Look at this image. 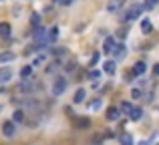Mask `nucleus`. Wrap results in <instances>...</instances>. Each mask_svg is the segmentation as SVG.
Here are the masks:
<instances>
[{"label": "nucleus", "mask_w": 159, "mask_h": 145, "mask_svg": "<svg viewBox=\"0 0 159 145\" xmlns=\"http://www.w3.org/2000/svg\"><path fill=\"white\" fill-rule=\"evenodd\" d=\"M0 109H2V107H0Z\"/></svg>", "instance_id": "nucleus-35"}, {"label": "nucleus", "mask_w": 159, "mask_h": 145, "mask_svg": "<svg viewBox=\"0 0 159 145\" xmlns=\"http://www.w3.org/2000/svg\"><path fill=\"white\" fill-rule=\"evenodd\" d=\"M119 107H115V105H111V107H109V109H107V115H105V117H107V121H117V119H119L121 117V113H119Z\"/></svg>", "instance_id": "nucleus-7"}, {"label": "nucleus", "mask_w": 159, "mask_h": 145, "mask_svg": "<svg viewBox=\"0 0 159 145\" xmlns=\"http://www.w3.org/2000/svg\"><path fill=\"white\" fill-rule=\"evenodd\" d=\"M52 55L57 57V59H61V57L66 55V51H65V48H61V47H57V48H52Z\"/></svg>", "instance_id": "nucleus-23"}, {"label": "nucleus", "mask_w": 159, "mask_h": 145, "mask_svg": "<svg viewBox=\"0 0 159 145\" xmlns=\"http://www.w3.org/2000/svg\"><path fill=\"white\" fill-rule=\"evenodd\" d=\"M44 59H47V57L44 55H40V57H36L34 61H32V67H34V65H40V63H44Z\"/></svg>", "instance_id": "nucleus-27"}, {"label": "nucleus", "mask_w": 159, "mask_h": 145, "mask_svg": "<svg viewBox=\"0 0 159 145\" xmlns=\"http://www.w3.org/2000/svg\"><path fill=\"white\" fill-rule=\"evenodd\" d=\"M10 24L8 22H0V36H2V39H8V36H10Z\"/></svg>", "instance_id": "nucleus-14"}, {"label": "nucleus", "mask_w": 159, "mask_h": 145, "mask_svg": "<svg viewBox=\"0 0 159 145\" xmlns=\"http://www.w3.org/2000/svg\"><path fill=\"white\" fill-rule=\"evenodd\" d=\"M58 39V26H52L51 30L47 32V44H51V43H54V40Z\"/></svg>", "instance_id": "nucleus-12"}, {"label": "nucleus", "mask_w": 159, "mask_h": 145, "mask_svg": "<svg viewBox=\"0 0 159 145\" xmlns=\"http://www.w3.org/2000/svg\"><path fill=\"white\" fill-rule=\"evenodd\" d=\"M14 133H16L14 121H4V123H2V135H4V137H12Z\"/></svg>", "instance_id": "nucleus-5"}, {"label": "nucleus", "mask_w": 159, "mask_h": 145, "mask_svg": "<svg viewBox=\"0 0 159 145\" xmlns=\"http://www.w3.org/2000/svg\"><path fill=\"white\" fill-rule=\"evenodd\" d=\"M97 61H99V52H95V55L91 57V65L95 67V65H97Z\"/></svg>", "instance_id": "nucleus-32"}, {"label": "nucleus", "mask_w": 159, "mask_h": 145, "mask_svg": "<svg viewBox=\"0 0 159 145\" xmlns=\"http://www.w3.org/2000/svg\"><path fill=\"white\" fill-rule=\"evenodd\" d=\"M153 73H155V75H159V65H157L155 69H153Z\"/></svg>", "instance_id": "nucleus-34"}, {"label": "nucleus", "mask_w": 159, "mask_h": 145, "mask_svg": "<svg viewBox=\"0 0 159 145\" xmlns=\"http://www.w3.org/2000/svg\"><path fill=\"white\" fill-rule=\"evenodd\" d=\"M141 115H143V109H141V107H133V109L129 111V119H131V121H139Z\"/></svg>", "instance_id": "nucleus-11"}, {"label": "nucleus", "mask_w": 159, "mask_h": 145, "mask_svg": "<svg viewBox=\"0 0 159 145\" xmlns=\"http://www.w3.org/2000/svg\"><path fill=\"white\" fill-rule=\"evenodd\" d=\"M12 121H14V123H16V121H18V123L24 121V111H20V109L14 111V115H12Z\"/></svg>", "instance_id": "nucleus-19"}, {"label": "nucleus", "mask_w": 159, "mask_h": 145, "mask_svg": "<svg viewBox=\"0 0 159 145\" xmlns=\"http://www.w3.org/2000/svg\"><path fill=\"white\" fill-rule=\"evenodd\" d=\"M119 143H121V145H135V139H133L129 133H123V135L119 137Z\"/></svg>", "instance_id": "nucleus-15"}, {"label": "nucleus", "mask_w": 159, "mask_h": 145, "mask_svg": "<svg viewBox=\"0 0 159 145\" xmlns=\"http://www.w3.org/2000/svg\"><path fill=\"white\" fill-rule=\"evenodd\" d=\"M145 71H147V65H145L143 61H139V63L133 65V71H131V73H133V77H141Z\"/></svg>", "instance_id": "nucleus-10"}, {"label": "nucleus", "mask_w": 159, "mask_h": 145, "mask_svg": "<svg viewBox=\"0 0 159 145\" xmlns=\"http://www.w3.org/2000/svg\"><path fill=\"white\" fill-rule=\"evenodd\" d=\"M119 6H121V0H117V2H111V4H109V10L113 12V10H117Z\"/></svg>", "instance_id": "nucleus-28"}, {"label": "nucleus", "mask_w": 159, "mask_h": 145, "mask_svg": "<svg viewBox=\"0 0 159 145\" xmlns=\"http://www.w3.org/2000/svg\"><path fill=\"white\" fill-rule=\"evenodd\" d=\"M131 99H141V91L139 89H133L131 91Z\"/></svg>", "instance_id": "nucleus-29"}, {"label": "nucleus", "mask_w": 159, "mask_h": 145, "mask_svg": "<svg viewBox=\"0 0 159 145\" xmlns=\"http://www.w3.org/2000/svg\"><path fill=\"white\" fill-rule=\"evenodd\" d=\"M141 28H143V32H151V28H153L151 20H147V18H145L143 22H141Z\"/></svg>", "instance_id": "nucleus-21"}, {"label": "nucleus", "mask_w": 159, "mask_h": 145, "mask_svg": "<svg viewBox=\"0 0 159 145\" xmlns=\"http://www.w3.org/2000/svg\"><path fill=\"white\" fill-rule=\"evenodd\" d=\"M30 24H32V26H40V14L34 12V14L30 16Z\"/></svg>", "instance_id": "nucleus-24"}, {"label": "nucleus", "mask_w": 159, "mask_h": 145, "mask_svg": "<svg viewBox=\"0 0 159 145\" xmlns=\"http://www.w3.org/2000/svg\"><path fill=\"white\" fill-rule=\"evenodd\" d=\"M32 75V65H26V67H22V71H20V77L22 79H28Z\"/></svg>", "instance_id": "nucleus-17"}, {"label": "nucleus", "mask_w": 159, "mask_h": 145, "mask_svg": "<svg viewBox=\"0 0 159 145\" xmlns=\"http://www.w3.org/2000/svg\"><path fill=\"white\" fill-rule=\"evenodd\" d=\"M157 4H159V0H145L143 8H145V10H151V8H155Z\"/></svg>", "instance_id": "nucleus-20"}, {"label": "nucleus", "mask_w": 159, "mask_h": 145, "mask_svg": "<svg viewBox=\"0 0 159 145\" xmlns=\"http://www.w3.org/2000/svg\"><path fill=\"white\" fill-rule=\"evenodd\" d=\"M113 48H115V36H107L105 43H103V52H105V55H111Z\"/></svg>", "instance_id": "nucleus-9"}, {"label": "nucleus", "mask_w": 159, "mask_h": 145, "mask_svg": "<svg viewBox=\"0 0 159 145\" xmlns=\"http://www.w3.org/2000/svg\"><path fill=\"white\" fill-rule=\"evenodd\" d=\"M73 125L77 127V129H89V127H91V119L89 117H75Z\"/></svg>", "instance_id": "nucleus-6"}, {"label": "nucleus", "mask_w": 159, "mask_h": 145, "mask_svg": "<svg viewBox=\"0 0 159 145\" xmlns=\"http://www.w3.org/2000/svg\"><path fill=\"white\" fill-rule=\"evenodd\" d=\"M57 2H58V4H62V6H70L75 0H57Z\"/></svg>", "instance_id": "nucleus-31"}, {"label": "nucleus", "mask_w": 159, "mask_h": 145, "mask_svg": "<svg viewBox=\"0 0 159 145\" xmlns=\"http://www.w3.org/2000/svg\"><path fill=\"white\" fill-rule=\"evenodd\" d=\"M119 109L123 111V113H127V115H129V111L133 109V105H131L129 101H123V103H121V107H119Z\"/></svg>", "instance_id": "nucleus-22"}, {"label": "nucleus", "mask_w": 159, "mask_h": 145, "mask_svg": "<svg viewBox=\"0 0 159 145\" xmlns=\"http://www.w3.org/2000/svg\"><path fill=\"white\" fill-rule=\"evenodd\" d=\"M89 79H101V71H95L93 69V71L89 73Z\"/></svg>", "instance_id": "nucleus-26"}, {"label": "nucleus", "mask_w": 159, "mask_h": 145, "mask_svg": "<svg viewBox=\"0 0 159 145\" xmlns=\"http://www.w3.org/2000/svg\"><path fill=\"white\" fill-rule=\"evenodd\" d=\"M36 87H40V85L34 83V79H24V81L18 85V91H20V93H32Z\"/></svg>", "instance_id": "nucleus-2"}, {"label": "nucleus", "mask_w": 159, "mask_h": 145, "mask_svg": "<svg viewBox=\"0 0 159 145\" xmlns=\"http://www.w3.org/2000/svg\"><path fill=\"white\" fill-rule=\"evenodd\" d=\"M117 36H119V39H125V36H127V30H123V28H121V30L117 32Z\"/></svg>", "instance_id": "nucleus-33"}, {"label": "nucleus", "mask_w": 159, "mask_h": 145, "mask_svg": "<svg viewBox=\"0 0 159 145\" xmlns=\"http://www.w3.org/2000/svg\"><path fill=\"white\" fill-rule=\"evenodd\" d=\"M85 97H87V91H85V89H79L77 93H75L73 101H75V103H83V101H85Z\"/></svg>", "instance_id": "nucleus-16"}, {"label": "nucleus", "mask_w": 159, "mask_h": 145, "mask_svg": "<svg viewBox=\"0 0 159 145\" xmlns=\"http://www.w3.org/2000/svg\"><path fill=\"white\" fill-rule=\"evenodd\" d=\"M143 10H145V8L141 6V4H133V6L129 8L127 12H125V16H123V18L127 20V22H131V20H137V18L141 16V12H143Z\"/></svg>", "instance_id": "nucleus-1"}, {"label": "nucleus", "mask_w": 159, "mask_h": 145, "mask_svg": "<svg viewBox=\"0 0 159 145\" xmlns=\"http://www.w3.org/2000/svg\"><path fill=\"white\" fill-rule=\"evenodd\" d=\"M65 69H66V73H73V71H75V69H77V63H75V61H70V63H69V65H66V67H65Z\"/></svg>", "instance_id": "nucleus-25"}, {"label": "nucleus", "mask_w": 159, "mask_h": 145, "mask_svg": "<svg viewBox=\"0 0 159 145\" xmlns=\"http://www.w3.org/2000/svg\"><path fill=\"white\" fill-rule=\"evenodd\" d=\"M103 71H105L107 75H115V71H117L115 61H107V63H103Z\"/></svg>", "instance_id": "nucleus-13"}, {"label": "nucleus", "mask_w": 159, "mask_h": 145, "mask_svg": "<svg viewBox=\"0 0 159 145\" xmlns=\"http://www.w3.org/2000/svg\"><path fill=\"white\" fill-rule=\"evenodd\" d=\"M12 75H14V73H12L10 67H2V69H0V85L8 83V81L12 79Z\"/></svg>", "instance_id": "nucleus-8"}, {"label": "nucleus", "mask_w": 159, "mask_h": 145, "mask_svg": "<svg viewBox=\"0 0 159 145\" xmlns=\"http://www.w3.org/2000/svg\"><path fill=\"white\" fill-rule=\"evenodd\" d=\"M8 61H14L12 52H0V63H8Z\"/></svg>", "instance_id": "nucleus-18"}, {"label": "nucleus", "mask_w": 159, "mask_h": 145, "mask_svg": "<svg viewBox=\"0 0 159 145\" xmlns=\"http://www.w3.org/2000/svg\"><path fill=\"white\" fill-rule=\"evenodd\" d=\"M111 55H113V61L117 63V61H121L125 55H127V47H125L123 43H121V44H115V48H113Z\"/></svg>", "instance_id": "nucleus-4"}, {"label": "nucleus", "mask_w": 159, "mask_h": 145, "mask_svg": "<svg viewBox=\"0 0 159 145\" xmlns=\"http://www.w3.org/2000/svg\"><path fill=\"white\" fill-rule=\"evenodd\" d=\"M65 91H66V79L58 77L57 81H54V85H52V95H54V97H58V95H62Z\"/></svg>", "instance_id": "nucleus-3"}, {"label": "nucleus", "mask_w": 159, "mask_h": 145, "mask_svg": "<svg viewBox=\"0 0 159 145\" xmlns=\"http://www.w3.org/2000/svg\"><path fill=\"white\" fill-rule=\"evenodd\" d=\"M101 105H103V103H101V99H95V101L91 103V109H99Z\"/></svg>", "instance_id": "nucleus-30"}]
</instances>
